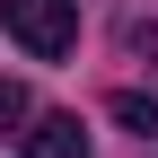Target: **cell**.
<instances>
[{"instance_id":"cell-1","label":"cell","mask_w":158,"mask_h":158,"mask_svg":"<svg viewBox=\"0 0 158 158\" xmlns=\"http://www.w3.org/2000/svg\"><path fill=\"white\" fill-rule=\"evenodd\" d=\"M0 18H9V35L35 53V62H62L79 44V9L70 0H0Z\"/></svg>"},{"instance_id":"cell-2","label":"cell","mask_w":158,"mask_h":158,"mask_svg":"<svg viewBox=\"0 0 158 158\" xmlns=\"http://www.w3.org/2000/svg\"><path fill=\"white\" fill-rule=\"evenodd\" d=\"M27 158H88L79 114H27Z\"/></svg>"},{"instance_id":"cell-3","label":"cell","mask_w":158,"mask_h":158,"mask_svg":"<svg viewBox=\"0 0 158 158\" xmlns=\"http://www.w3.org/2000/svg\"><path fill=\"white\" fill-rule=\"evenodd\" d=\"M114 123H132L141 141H158V97H141V88H123V97H114Z\"/></svg>"},{"instance_id":"cell-4","label":"cell","mask_w":158,"mask_h":158,"mask_svg":"<svg viewBox=\"0 0 158 158\" xmlns=\"http://www.w3.org/2000/svg\"><path fill=\"white\" fill-rule=\"evenodd\" d=\"M27 114H35V106H27V88H18V79H0V141H9Z\"/></svg>"}]
</instances>
